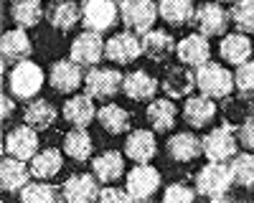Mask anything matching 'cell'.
Listing matches in <instances>:
<instances>
[{
	"label": "cell",
	"instance_id": "17",
	"mask_svg": "<svg viewBox=\"0 0 254 203\" xmlns=\"http://www.w3.org/2000/svg\"><path fill=\"white\" fill-rule=\"evenodd\" d=\"M160 89L171 99H186L196 89V74H190L186 64L183 66H171L165 71L163 81H160Z\"/></svg>",
	"mask_w": 254,
	"mask_h": 203
},
{
	"label": "cell",
	"instance_id": "44",
	"mask_svg": "<svg viewBox=\"0 0 254 203\" xmlns=\"http://www.w3.org/2000/svg\"><path fill=\"white\" fill-rule=\"evenodd\" d=\"M158 3H160V0H158Z\"/></svg>",
	"mask_w": 254,
	"mask_h": 203
},
{
	"label": "cell",
	"instance_id": "39",
	"mask_svg": "<svg viewBox=\"0 0 254 203\" xmlns=\"http://www.w3.org/2000/svg\"><path fill=\"white\" fill-rule=\"evenodd\" d=\"M196 191L193 188H188L183 186V183H173V186H168L165 193H163V201L168 203H190V201H196Z\"/></svg>",
	"mask_w": 254,
	"mask_h": 203
},
{
	"label": "cell",
	"instance_id": "18",
	"mask_svg": "<svg viewBox=\"0 0 254 203\" xmlns=\"http://www.w3.org/2000/svg\"><path fill=\"white\" fill-rule=\"evenodd\" d=\"M219 107H216V99H211L206 94H196V97H186V104H183V119L188 122L190 127H206L211 119L216 117Z\"/></svg>",
	"mask_w": 254,
	"mask_h": 203
},
{
	"label": "cell",
	"instance_id": "36",
	"mask_svg": "<svg viewBox=\"0 0 254 203\" xmlns=\"http://www.w3.org/2000/svg\"><path fill=\"white\" fill-rule=\"evenodd\" d=\"M231 23L242 33H254V0H234L229 10Z\"/></svg>",
	"mask_w": 254,
	"mask_h": 203
},
{
	"label": "cell",
	"instance_id": "38",
	"mask_svg": "<svg viewBox=\"0 0 254 203\" xmlns=\"http://www.w3.org/2000/svg\"><path fill=\"white\" fill-rule=\"evenodd\" d=\"M234 84H237L239 94H244L247 99H254V61H247V64L237 66Z\"/></svg>",
	"mask_w": 254,
	"mask_h": 203
},
{
	"label": "cell",
	"instance_id": "34",
	"mask_svg": "<svg viewBox=\"0 0 254 203\" xmlns=\"http://www.w3.org/2000/svg\"><path fill=\"white\" fill-rule=\"evenodd\" d=\"M10 18L20 28H33L41 23L44 10H41V0H10Z\"/></svg>",
	"mask_w": 254,
	"mask_h": 203
},
{
	"label": "cell",
	"instance_id": "40",
	"mask_svg": "<svg viewBox=\"0 0 254 203\" xmlns=\"http://www.w3.org/2000/svg\"><path fill=\"white\" fill-rule=\"evenodd\" d=\"M239 140L247 150H254V114H249L242 122V130H239Z\"/></svg>",
	"mask_w": 254,
	"mask_h": 203
},
{
	"label": "cell",
	"instance_id": "23",
	"mask_svg": "<svg viewBox=\"0 0 254 203\" xmlns=\"http://www.w3.org/2000/svg\"><path fill=\"white\" fill-rule=\"evenodd\" d=\"M64 117H66V122H69V125H74V127H87L89 122L97 117L94 97L76 94V97L66 99V104H64Z\"/></svg>",
	"mask_w": 254,
	"mask_h": 203
},
{
	"label": "cell",
	"instance_id": "4",
	"mask_svg": "<svg viewBox=\"0 0 254 203\" xmlns=\"http://www.w3.org/2000/svg\"><path fill=\"white\" fill-rule=\"evenodd\" d=\"M158 5L153 0H122L120 3V20L127 31H132L137 36L147 33L153 28L158 18Z\"/></svg>",
	"mask_w": 254,
	"mask_h": 203
},
{
	"label": "cell",
	"instance_id": "29",
	"mask_svg": "<svg viewBox=\"0 0 254 203\" xmlns=\"http://www.w3.org/2000/svg\"><path fill=\"white\" fill-rule=\"evenodd\" d=\"M3 58L8 61H23V58H28L31 56V51H33V46H31V38H28V33H26V28H20V26H15L13 31H5L3 33Z\"/></svg>",
	"mask_w": 254,
	"mask_h": 203
},
{
	"label": "cell",
	"instance_id": "27",
	"mask_svg": "<svg viewBox=\"0 0 254 203\" xmlns=\"http://www.w3.org/2000/svg\"><path fill=\"white\" fill-rule=\"evenodd\" d=\"M147 122L153 125L155 132H168L176 125V104L171 97H163V99H150L147 104Z\"/></svg>",
	"mask_w": 254,
	"mask_h": 203
},
{
	"label": "cell",
	"instance_id": "31",
	"mask_svg": "<svg viewBox=\"0 0 254 203\" xmlns=\"http://www.w3.org/2000/svg\"><path fill=\"white\" fill-rule=\"evenodd\" d=\"M97 119L104 132L110 135H122L130 130V112L120 104H104L97 109Z\"/></svg>",
	"mask_w": 254,
	"mask_h": 203
},
{
	"label": "cell",
	"instance_id": "35",
	"mask_svg": "<svg viewBox=\"0 0 254 203\" xmlns=\"http://www.w3.org/2000/svg\"><path fill=\"white\" fill-rule=\"evenodd\" d=\"M231 175L242 188H254V152H242L231 157Z\"/></svg>",
	"mask_w": 254,
	"mask_h": 203
},
{
	"label": "cell",
	"instance_id": "9",
	"mask_svg": "<svg viewBox=\"0 0 254 203\" xmlns=\"http://www.w3.org/2000/svg\"><path fill=\"white\" fill-rule=\"evenodd\" d=\"M201 145H203V155L208 160H216V162H226L237 155V137L229 125H221L216 130L206 132Z\"/></svg>",
	"mask_w": 254,
	"mask_h": 203
},
{
	"label": "cell",
	"instance_id": "37",
	"mask_svg": "<svg viewBox=\"0 0 254 203\" xmlns=\"http://www.w3.org/2000/svg\"><path fill=\"white\" fill-rule=\"evenodd\" d=\"M20 196V201L23 203H54V201H59V193L49 186V183H44V180H33V183H28V186L18 193Z\"/></svg>",
	"mask_w": 254,
	"mask_h": 203
},
{
	"label": "cell",
	"instance_id": "21",
	"mask_svg": "<svg viewBox=\"0 0 254 203\" xmlns=\"http://www.w3.org/2000/svg\"><path fill=\"white\" fill-rule=\"evenodd\" d=\"M155 152H158V145H155V135L150 130H135L127 135L125 155L132 162H150L155 157Z\"/></svg>",
	"mask_w": 254,
	"mask_h": 203
},
{
	"label": "cell",
	"instance_id": "13",
	"mask_svg": "<svg viewBox=\"0 0 254 203\" xmlns=\"http://www.w3.org/2000/svg\"><path fill=\"white\" fill-rule=\"evenodd\" d=\"M231 23V18H229V13L221 8V3H206V5H201L198 10H196V15H193V26L198 28V33H203V36H224L226 33V26Z\"/></svg>",
	"mask_w": 254,
	"mask_h": 203
},
{
	"label": "cell",
	"instance_id": "43",
	"mask_svg": "<svg viewBox=\"0 0 254 203\" xmlns=\"http://www.w3.org/2000/svg\"><path fill=\"white\" fill-rule=\"evenodd\" d=\"M216 3H234V0H216Z\"/></svg>",
	"mask_w": 254,
	"mask_h": 203
},
{
	"label": "cell",
	"instance_id": "3",
	"mask_svg": "<svg viewBox=\"0 0 254 203\" xmlns=\"http://www.w3.org/2000/svg\"><path fill=\"white\" fill-rule=\"evenodd\" d=\"M196 89L211 99H226L231 92L237 89L234 84V74H231L226 66H219V64H203L198 66L196 71Z\"/></svg>",
	"mask_w": 254,
	"mask_h": 203
},
{
	"label": "cell",
	"instance_id": "30",
	"mask_svg": "<svg viewBox=\"0 0 254 203\" xmlns=\"http://www.w3.org/2000/svg\"><path fill=\"white\" fill-rule=\"evenodd\" d=\"M92 137L87 132V127H71L66 135H64V152H66L71 160L76 162H84L92 157Z\"/></svg>",
	"mask_w": 254,
	"mask_h": 203
},
{
	"label": "cell",
	"instance_id": "10",
	"mask_svg": "<svg viewBox=\"0 0 254 203\" xmlns=\"http://www.w3.org/2000/svg\"><path fill=\"white\" fill-rule=\"evenodd\" d=\"M160 186V173L147 165V162H137V165L127 173V191H130L132 201H147L153 198V193L158 191Z\"/></svg>",
	"mask_w": 254,
	"mask_h": 203
},
{
	"label": "cell",
	"instance_id": "11",
	"mask_svg": "<svg viewBox=\"0 0 254 203\" xmlns=\"http://www.w3.org/2000/svg\"><path fill=\"white\" fill-rule=\"evenodd\" d=\"M176 53H178V61L186 66H203L208 64V58H211V44H208V36L203 33H188L186 38L178 41V46H176Z\"/></svg>",
	"mask_w": 254,
	"mask_h": 203
},
{
	"label": "cell",
	"instance_id": "16",
	"mask_svg": "<svg viewBox=\"0 0 254 203\" xmlns=\"http://www.w3.org/2000/svg\"><path fill=\"white\" fill-rule=\"evenodd\" d=\"M31 168H26V160L20 157H3V162H0V186H3V191L8 193H20L28 183H31Z\"/></svg>",
	"mask_w": 254,
	"mask_h": 203
},
{
	"label": "cell",
	"instance_id": "25",
	"mask_svg": "<svg viewBox=\"0 0 254 203\" xmlns=\"http://www.w3.org/2000/svg\"><path fill=\"white\" fill-rule=\"evenodd\" d=\"M201 152H203L201 140L196 135H190V132H178V135H173L171 140H168V155H171V160H176V162H190Z\"/></svg>",
	"mask_w": 254,
	"mask_h": 203
},
{
	"label": "cell",
	"instance_id": "24",
	"mask_svg": "<svg viewBox=\"0 0 254 203\" xmlns=\"http://www.w3.org/2000/svg\"><path fill=\"white\" fill-rule=\"evenodd\" d=\"M158 13L165 23H171L173 28H181V26L193 23L196 5H193V0H160Z\"/></svg>",
	"mask_w": 254,
	"mask_h": 203
},
{
	"label": "cell",
	"instance_id": "5",
	"mask_svg": "<svg viewBox=\"0 0 254 203\" xmlns=\"http://www.w3.org/2000/svg\"><path fill=\"white\" fill-rule=\"evenodd\" d=\"M117 15H120V5L115 0H87L81 5V26L87 31L104 33L115 26Z\"/></svg>",
	"mask_w": 254,
	"mask_h": 203
},
{
	"label": "cell",
	"instance_id": "32",
	"mask_svg": "<svg viewBox=\"0 0 254 203\" xmlns=\"http://www.w3.org/2000/svg\"><path fill=\"white\" fill-rule=\"evenodd\" d=\"M64 168V157L59 150L49 148V150H38L33 157H31V173L33 178H41V180H49L54 175H59Z\"/></svg>",
	"mask_w": 254,
	"mask_h": 203
},
{
	"label": "cell",
	"instance_id": "26",
	"mask_svg": "<svg viewBox=\"0 0 254 203\" xmlns=\"http://www.w3.org/2000/svg\"><path fill=\"white\" fill-rule=\"evenodd\" d=\"M92 173L97 175L99 183H115L125 173V160L117 150H104L102 155L94 157L92 162Z\"/></svg>",
	"mask_w": 254,
	"mask_h": 203
},
{
	"label": "cell",
	"instance_id": "6",
	"mask_svg": "<svg viewBox=\"0 0 254 203\" xmlns=\"http://www.w3.org/2000/svg\"><path fill=\"white\" fill-rule=\"evenodd\" d=\"M104 44L107 41H102V33L97 31H84L81 36H76L71 41V49H69V58L76 61L81 69H92L97 66L102 56H104Z\"/></svg>",
	"mask_w": 254,
	"mask_h": 203
},
{
	"label": "cell",
	"instance_id": "2",
	"mask_svg": "<svg viewBox=\"0 0 254 203\" xmlns=\"http://www.w3.org/2000/svg\"><path fill=\"white\" fill-rule=\"evenodd\" d=\"M44 69L33 61L23 58L15 61V66L8 74V89L15 99H36V94L44 87Z\"/></svg>",
	"mask_w": 254,
	"mask_h": 203
},
{
	"label": "cell",
	"instance_id": "1",
	"mask_svg": "<svg viewBox=\"0 0 254 203\" xmlns=\"http://www.w3.org/2000/svg\"><path fill=\"white\" fill-rule=\"evenodd\" d=\"M234 186V175H231V165L226 162L208 160V165H203L196 175V193L206 196L208 201H226V191Z\"/></svg>",
	"mask_w": 254,
	"mask_h": 203
},
{
	"label": "cell",
	"instance_id": "8",
	"mask_svg": "<svg viewBox=\"0 0 254 203\" xmlns=\"http://www.w3.org/2000/svg\"><path fill=\"white\" fill-rule=\"evenodd\" d=\"M104 56L117 66L132 64L137 56H142V38H137V33L132 31H122L104 44Z\"/></svg>",
	"mask_w": 254,
	"mask_h": 203
},
{
	"label": "cell",
	"instance_id": "42",
	"mask_svg": "<svg viewBox=\"0 0 254 203\" xmlns=\"http://www.w3.org/2000/svg\"><path fill=\"white\" fill-rule=\"evenodd\" d=\"M0 104H3V119H8L10 112H13V99H10V97H3V102H0Z\"/></svg>",
	"mask_w": 254,
	"mask_h": 203
},
{
	"label": "cell",
	"instance_id": "12",
	"mask_svg": "<svg viewBox=\"0 0 254 203\" xmlns=\"http://www.w3.org/2000/svg\"><path fill=\"white\" fill-rule=\"evenodd\" d=\"M49 84L54 87V92L59 94H71L76 92L79 87H84V74H81V66L71 58H64V61H56L49 71Z\"/></svg>",
	"mask_w": 254,
	"mask_h": 203
},
{
	"label": "cell",
	"instance_id": "19",
	"mask_svg": "<svg viewBox=\"0 0 254 203\" xmlns=\"http://www.w3.org/2000/svg\"><path fill=\"white\" fill-rule=\"evenodd\" d=\"M122 92L135 99V102H150L158 92V79L150 76L145 69H135L130 74H125L122 79Z\"/></svg>",
	"mask_w": 254,
	"mask_h": 203
},
{
	"label": "cell",
	"instance_id": "33",
	"mask_svg": "<svg viewBox=\"0 0 254 203\" xmlns=\"http://www.w3.org/2000/svg\"><path fill=\"white\" fill-rule=\"evenodd\" d=\"M26 125H31L33 130H49L54 122H56V109L49 99H31V104L23 112Z\"/></svg>",
	"mask_w": 254,
	"mask_h": 203
},
{
	"label": "cell",
	"instance_id": "20",
	"mask_svg": "<svg viewBox=\"0 0 254 203\" xmlns=\"http://www.w3.org/2000/svg\"><path fill=\"white\" fill-rule=\"evenodd\" d=\"M219 53L226 64H234V66H242L252 58V41H249V33H224L221 38V46H219Z\"/></svg>",
	"mask_w": 254,
	"mask_h": 203
},
{
	"label": "cell",
	"instance_id": "14",
	"mask_svg": "<svg viewBox=\"0 0 254 203\" xmlns=\"http://www.w3.org/2000/svg\"><path fill=\"white\" fill-rule=\"evenodd\" d=\"M97 196H99L97 175H89V173H76L66 178V183L61 186V198L69 203H89V201H97Z\"/></svg>",
	"mask_w": 254,
	"mask_h": 203
},
{
	"label": "cell",
	"instance_id": "41",
	"mask_svg": "<svg viewBox=\"0 0 254 203\" xmlns=\"http://www.w3.org/2000/svg\"><path fill=\"white\" fill-rule=\"evenodd\" d=\"M97 201H132V196H130V191H122V188H102L99 191V196H97Z\"/></svg>",
	"mask_w": 254,
	"mask_h": 203
},
{
	"label": "cell",
	"instance_id": "28",
	"mask_svg": "<svg viewBox=\"0 0 254 203\" xmlns=\"http://www.w3.org/2000/svg\"><path fill=\"white\" fill-rule=\"evenodd\" d=\"M46 18L56 31H71L81 23V8H76V3L71 0H59L49 8Z\"/></svg>",
	"mask_w": 254,
	"mask_h": 203
},
{
	"label": "cell",
	"instance_id": "7",
	"mask_svg": "<svg viewBox=\"0 0 254 203\" xmlns=\"http://www.w3.org/2000/svg\"><path fill=\"white\" fill-rule=\"evenodd\" d=\"M122 74L117 69H97L92 66L84 74V92L94 99H110L122 89Z\"/></svg>",
	"mask_w": 254,
	"mask_h": 203
},
{
	"label": "cell",
	"instance_id": "15",
	"mask_svg": "<svg viewBox=\"0 0 254 203\" xmlns=\"http://www.w3.org/2000/svg\"><path fill=\"white\" fill-rule=\"evenodd\" d=\"M5 152L20 160H31L38 152V130H33L31 125L10 130L5 135Z\"/></svg>",
	"mask_w": 254,
	"mask_h": 203
},
{
	"label": "cell",
	"instance_id": "22",
	"mask_svg": "<svg viewBox=\"0 0 254 203\" xmlns=\"http://www.w3.org/2000/svg\"><path fill=\"white\" fill-rule=\"evenodd\" d=\"M176 38L168 33V31H160V28H150L147 33H142V53L153 61H165L176 51Z\"/></svg>",
	"mask_w": 254,
	"mask_h": 203
}]
</instances>
